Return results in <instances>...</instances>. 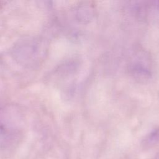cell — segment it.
<instances>
[{"mask_svg": "<svg viewBox=\"0 0 159 159\" xmlns=\"http://www.w3.org/2000/svg\"><path fill=\"white\" fill-rule=\"evenodd\" d=\"M155 159H159V157H157Z\"/></svg>", "mask_w": 159, "mask_h": 159, "instance_id": "3957f363", "label": "cell"}, {"mask_svg": "<svg viewBox=\"0 0 159 159\" xmlns=\"http://www.w3.org/2000/svg\"><path fill=\"white\" fill-rule=\"evenodd\" d=\"M130 71L134 77L137 80H146L149 78V70L143 63L139 62L132 65Z\"/></svg>", "mask_w": 159, "mask_h": 159, "instance_id": "6da1fadb", "label": "cell"}, {"mask_svg": "<svg viewBox=\"0 0 159 159\" xmlns=\"http://www.w3.org/2000/svg\"><path fill=\"white\" fill-rule=\"evenodd\" d=\"M159 142V129H156L150 133L143 140V146L150 147Z\"/></svg>", "mask_w": 159, "mask_h": 159, "instance_id": "7a4b0ae2", "label": "cell"}]
</instances>
